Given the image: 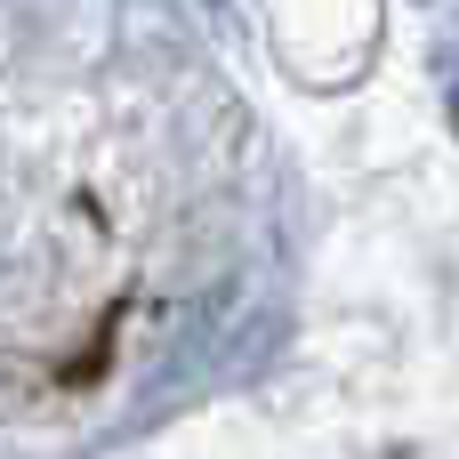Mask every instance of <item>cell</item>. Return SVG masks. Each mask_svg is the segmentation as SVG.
I'll list each match as a JSON object with an SVG mask.
<instances>
[]
</instances>
